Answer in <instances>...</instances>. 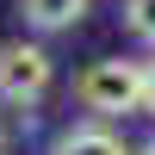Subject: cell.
Listing matches in <instances>:
<instances>
[{
    "instance_id": "ba28073f",
    "label": "cell",
    "mask_w": 155,
    "mask_h": 155,
    "mask_svg": "<svg viewBox=\"0 0 155 155\" xmlns=\"http://www.w3.org/2000/svg\"><path fill=\"white\" fill-rule=\"evenodd\" d=\"M137 155H155V143H143V149H137Z\"/></svg>"
},
{
    "instance_id": "3957f363",
    "label": "cell",
    "mask_w": 155,
    "mask_h": 155,
    "mask_svg": "<svg viewBox=\"0 0 155 155\" xmlns=\"http://www.w3.org/2000/svg\"><path fill=\"white\" fill-rule=\"evenodd\" d=\"M87 6L93 0H19V12H25L31 31H74L87 19Z\"/></svg>"
},
{
    "instance_id": "5b68a950",
    "label": "cell",
    "mask_w": 155,
    "mask_h": 155,
    "mask_svg": "<svg viewBox=\"0 0 155 155\" xmlns=\"http://www.w3.org/2000/svg\"><path fill=\"white\" fill-rule=\"evenodd\" d=\"M124 25H130L143 44H155V0H124Z\"/></svg>"
},
{
    "instance_id": "8992f818",
    "label": "cell",
    "mask_w": 155,
    "mask_h": 155,
    "mask_svg": "<svg viewBox=\"0 0 155 155\" xmlns=\"http://www.w3.org/2000/svg\"><path fill=\"white\" fill-rule=\"evenodd\" d=\"M143 112H155V62L143 68Z\"/></svg>"
},
{
    "instance_id": "277c9868",
    "label": "cell",
    "mask_w": 155,
    "mask_h": 155,
    "mask_svg": "<svg viewBox=\"0 0 155 155\" xmlns=\"http://www.w3.org/2000/svg\"><path fill=\"white\" fill-rule=\"evenodd\" d=\"M50 155H130V149H124V137H112L106 124H74V130L56 137Z\"/></svg>"
},
{
    "instance_id": "7a4b0ae2",
    "label": "cell",
    "mask_w": 155,
    "mask_h": 155,
    "mask_svg": "<svg viewBox=\"0 0 155 155\" xmlns=\"http://www.w3.org/2000/svg\"><path fill=\"white\" fill-rule=\"evenodd\" d=\"M50 81H56V62H50L44 44H6L0 50V106L31 112L50 93Z\"/></svg>"
},
{
    "instance_id": "6da1fadb",
    "label": "cell",
    "mask_w": 155,
    "mask_h": 155,
    "mask_svg": "<svg viewBox=\"0 0 155 155\" xmlns=\"http://www.w3.org/2000/svg\"><path fill=\"white\" fill-rule=\"evenodd\" d=\"M74 99L93 118H130V112H143V62H124V56L87 62L81 81H74Z\"/></svg>"
},
{
    "instance_id": "52a82bcc",
    "label": "cell",
    "mask_w": 155,
    "mask_h": 155,
    "mask_svg": "<svg viewBox=\"0 0 155 155\" xmlns=\"http://www.w3.org/2000/svg\"><path fill=\"white\" fill-rule=\"evenodd\" d=\"M0 155H12V149H6V130H0Z\"/></svg>"
}]
</instances>
